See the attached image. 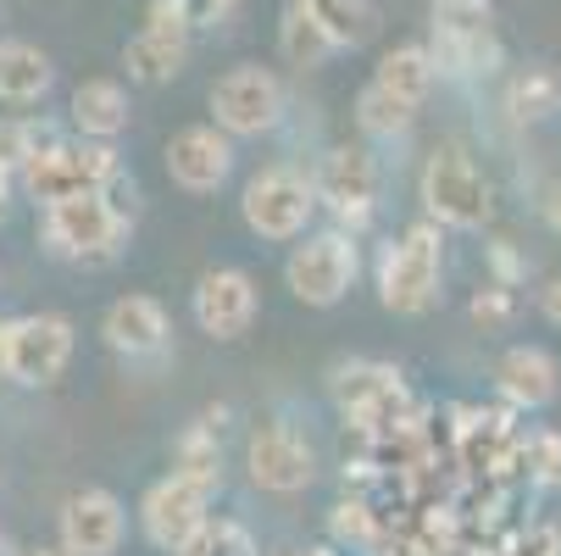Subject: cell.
<instances>
[{"label":"cell","mask_w":561,"mask_h":556,"mask_svg":"<svg viewBox=\"0 0 561 556\" xmlns=\"http://www.w3.org/2000/svg\"><path fill=\"white\" fill-rule=\"evenodd\" d=\"M445 284V240H439V223H412L394 246H383L378 262V300L400 317H423L439 300Z\"/></svg>","instance_id":"obj_3"},{"label":"cell","mask_w":561,"mask_h":556,"mask_svg":"<svg viewBox=\"0 0 561 556\" xmlns=\"http://www.w3.org/2000/svg\"><path fill=\"white\" fill-rule=\"evenodd\" d=\"M233 173V139L211 123H190L168 139V179L190 195H211L222 190V179Z\"/></svg>","instance_id":"obj_16"},{"label":"cell","mask_w":561,"mask_h":556,"mask_svg":"<svg viewBox=\"0 0 561 556\" xmlns=\"http://www.w3.org/2000/svg\"><path fill=\"white\" fill-rule=\"evenodd\" d=\"M428 18H434V45H461V39H490L495 34L490 0H428Z\"/></svg>","instance_id":"obj_24"},{"label":"cell","mask_w":561,"mask_h":556,"mask_svg":"<svg viewBox=\"0 0 561 556\" xmlns=\"http://www.w3.org/2000/svg\"><path fill=\"white\" fill-rule=\"evenodd\" d=\"M412 106H400L394 95H383L378 84H373V78H367V84H362V95H356V128L362 134H373V139H394V134H407L412 128Z\"/></svg>","instance_id":"obj_28"},{"label":"cell","mask_w":561,"mask_h":556,"mask_svg":"<svg viewBox=\"0 0 561 556\" xmlns=\"http://www.w3.org/2000/svg\"><path fill=\"white\" fill-rule=\"evenodd\" d=\"M211 496L206 485L195 479H179V473H168V479H156L139 501V529L156 551H179L206 518H211Z\"/></svg>","instance_id":"obj_13"},{"label":"cell","mask_w":561,"mask_h":556,"mask_svg":"<svg viewBox=\"0 0 561 556\" xmlns=\"http://www.w3.org/2000/svg\"><path fill=\"white\" fill-rule=\"evenodd\" d=\"M61 134L39 117H0V173L7 179H23V168L34 162V156L45 145H56Z\"/></svg>","instance_id":"obj_26"},{"label":"cell","mask_w":561,"mask_h":556,"mask_svg":"<svg viewBox=\"0 0 561 556\" xmlns=\"http://www.w3.org/2000/svg\"><path fill=\"white\" fill-rule=\"evenodd\" d=\"M168 334H173V324H168V306L156 300V295H117L106 306V317H101V340L117 356H128V362L162 356L168 351Z\"/></svg>","instance_id":"obj_17"},{"label":"cell","mask_w":561,"mask_h":556,"mask_svg":"<svg viewBox=\"0 0 561 556\" xmlns=\"http://www.w3.org/2000/svg\"><path fill=\"white\" fill-rule=\"evenodd\" d=\"M239 217L256 240L267 246H284V240H300L317 217V190H311V173L289 168V162H273L262 173L245 179V195H239Z\"/></svg>","instance_id":"obj_6"},{"label":"cell","mask_w":561,"mask_h":556,"mask_svg":"<svg viewBox=\"0 0 561 556\" xmlns=\"http://www.w3.org/2000/svg\"><path fill=\"white\" fill-rule=\"evenodd\" d=\"M472 317L484 329H506L512 317H517V295H512V284H484L472 295Z\"/></svg>","instance_id":"obj_30"},{"label":"cell","mask_w":561,"mask_h":556,"mask_svg":"<svg viewBox=\"0 0 561 556\" xmlns=\"http://www.w3.org/2000/svg\"><path fill=\"white\" fill-rule=\"evenodd\" d=\"M173 473H179V479L206 485V490H222V445H217L211 423H195V429L179 440V451H173Z\"/></svg>","instance_id":"obj_27"},{"label":"cell","mask_w":561,"mask_h":556,"mask_svg":"<svg viewBox=\"0 0 561 556\" xmlns=\"http://www.w3.org/2000/svg\"><path fill=\"white\" fill-rule=\"evenodd\" d=\"M334 529H340V534H362V529H367L362 507H351V501H345V507H340V518H334Z\"/></svg>","instance_id":"obj_35"},{"label":"cell","mask_w":561,"mask_h":556,"mask_svg":"<svg viewBox=\"0 0 561 556\" xmlns=\"http://www.w3.org/2000/svg\"><path fill=\"white\" fill-rule=\"evenodd\" d=\"M517 556H556V534H550V529H534V534L517 545Z\"/></svg>","instance_id":"obj_33"},{"label":"cell","mask_w":561,"mask_h":556,"mask_svg":"<svg viewBox=\"0 0 561 556\" xmlns=\"http://www.w3.org/2000/svg\"><path fill=\"white\" fill-rule=\"evenodd\" d=\"M362 273V251H356V234L345 228H317V234H300V246L289 251L284 262V284L300 306H317L329 311L351 295Z\"/></svg>","instance_id":"obj_7"},{"label":"cell","mask_w":561,"mask_h":556,"mask_svg":"<svg viewBox=\"0 0 561 556\" xmlns=\"http://www.w3.org/2000/svg\"><path fill=\"white\" fill-rule=\"evenodd\" d=\"M128 534V512L112 490H72L61 501V518H56V545L67 556H117Z\"/></svg>","instance_id":"obj_14"},{"label":"cell","mask_w":561,"mask_h":556,"mask_svg":"<svg viewBox=\"0 0 561 556\" xmlns=\"http://www.w3.org/2000/svg\"><path fill=\"white\" fill-rule=\"evenodd\" d=\"M28 556H67V551H61V545H34Z\"/></svg>","instance_id":"obj_38"},{"label":"cell","mask_w":561,"mask_h":556,"mask_svg":"<svg viewBox=\"0 0 561 556\" xmlns=\"http://www.w3.org/2000/svg\"><path fill=\"white\" fill-rule=\"evenodd\" d=\"M173 556H256V540L239 529L233 518H206Z\"/></svg>","instance_id":"obj_29"},{"label":"cell","mask_w":561,"mask_h":556,"mask_svg":"<svg viewBox=\"0 0 561 556\" xmlns=\"http://www.w3.org/2000/svg\"><path fill=\"white\" fill-rule=\"evenodd\" d=\"M67 112H72V128H78V139H101V145H112L123 128H128V90L117 84V78H84V84L72 90V101H67Z\"/></svg>","instance_id":"obj_19"},{"label":"cell","mask_w":561,"mask_h":556,"mask_svg":"<svg viewBox=\"0 0 561 556\" xmlns=\"http://www.w3.org/2000/svg\"><path fill=\"white\" fill-rule=\"evenodd\" d=\"M495 389L506 395L512 407L539 412V407L556 401V389H561V362H556L545 345H512V351L495 362Z\"/></svg>","instance_id":"obj_18"},{"label":"cell","mask_w":561,"mask_h":556,"mask_svg":"<svg viewBox=\"0 0 561 556\" xmlns=\"http://www.w3.org/2000/svg\"><path fill=\"white\" fill-rule=\"evenodd\" d=\"M56 84V61L34 39H0V101L7 106H34Z\"/></svg>","instance_id":"obj_21"},{"label":"cell","mask_w":561,"mask_h":556,"mask_svg":"<svg viewBox=\"0 0 561 556\" xmlns=\"http://www.w3.org/2000/svg\"><path fill=\"white\" fill-rule=\"evenodd\" d=\"M123 173L117 162V145H101V139H56L45 145L34 162L23 168V195L34 206H50V201H72V195H101L112 179Z\"/></svg>","instance_id":"obj_4"},{"label":"cell","mask_w":561,"mask_h":556,"mask_svg":"<svg viewBox=\"0 0 561 556\" xmlns=\"http://www.w3.org/2000/svg\"><path fill=\"white\" fill-rule=\"evenodd\" d=\"M378 184H383V168H378L373 145H351V139L345 145H329L323 162H317V173H311L317 206H329L345 234L367 228V217L378 206Z\"/></svg>","instance_id":"obj_9"},{"label":"cell","mask_w":561,"mask_h":556,"mask_svg":"<svg viewBox=\"0 0 561 556\" xmlns=\"http://www.w3.org/2000/svg\"><path fill=\"white\" fill-rule=\"evenodd\" d=\"M306 556H329V551H306Z\"/></svg>","instance_id":"obj_40"},{"label":"cell","mask_w":561,"mask_h":556,"mask_svg":"<svg viewBox=\"0 0 561 556\" xmlns=\"http://www.w3.org/2000/svg\"><path fill=\"white\" fill-rule=\"evenodd\" d=\"M128 223L106 195H72V201H50L39 206V234H45V251L78 268H101L123 251L128 240Z\"/></svg>","instance_id":"obj_1"},{"label":"cell","mask_w":561,"mask_h":556,"mask_svg":"<svg viewBox=\"0 0 561 556\" xmlns=\"http://www.w3.org/2000/svg\"><path fill=\"white\" fill-rule=\"evenodd\" d=\"M7 212H12V179L0 173V223H7Z\"/></svg>","instance_id":"obj_37"},{"label":"cell","mask_w":561,"mask_h":556,"mask_svg":"<svg viewBox=\"0 0 561 556\" xmlns=\"http://www.w3.org/2000/svg\"><path fill=\"white\" fill-rule=\"evenodd\" d=\"M539 306H545V317H550V324L561 329V279H550V284H545V295H539Z\"/></svg>","instance_id":"obj_34"},{"label":"cell","mask_w":561,"mask_h":556,"mask_svg":"<svg viewBox=\"0 0 561 556\" xmlns=\"http://www.w3.org/2000/svg\"><path fill=\"white\" fill-rule=\"evenodd\" d=\"M545 223L561 234V184H550V190H545Z\"/></svg>","instance_id":"obj_36"},{"label":"cell","mask_w":561,"mask_h":556,"mask_svg":"<svg viewBox=\"0 0 561 556\" xmlns=\"http://www.w3.org/2000/svg\"><path fill=\"white\" fill-rule=\"evenodd\" d=\"M434 78H439V67H434V50L428 45H394V50H383V61L373 67V84L383 90V95H394L400 106H412V112H423V101L434 95Z\"/></svg>","instance_id":"obj_20"},{"label":"cell","mask_w":561,"mask_h":556,"mask_svg":"<svg viewBox=\"0 0 561 556\" xmlns=\"http://www.w3.org/2000/svg\"><path fill=\"white\" fill-rule=\"evenodd\" d=\"M284 123V84L262 61H239L211 84V128L228 139H256Z\"/></svg>","instance_id":"obj_8"},{"label":"cell","mask_w":561,"mask_h":556,"mask_svg":"<svg viewBox=\"0 0 561 556\" xmlns=\"http://www.w3.org/2000/svg\"><path fill=\"white\" fill-rule=\"evenodd\" d=\"M329 389H334V407H340L351 423H362V429H378V423H389L400 407H407V384H400V367L373 362V356L340 362L334 378H329Z\"/></svg>","instance_id":"obj_15"},{"label":"cell","mask_w":561,"mask_h":556,"mask_svg":"<svg viewBox=\"0 0 561 556\" xmlns=\"http://www.w3.org/2000/svg\"><path fill=\"white\" fill-rule=\"evenodd\" d=\"M190 29L179 18V0H150V12H145V29L123 45V67L134 84H173V78L184 72L190 61Z\"/></svg>","instance_id":"obj_10"},{"label":"cell","mask_w":561,"mask_h":556,"mask_svg":"<svg viewBox=\"0 0 561 556\" xmlns=\"http://www.w3.org/2000/svg\"><path fill=\"white\" fill-rule=\"evenodd\" d=\"M190 311H195V329L211 334V340H239V334H251L256 311H262L256 279H251L245 268H206V273L195 279Z\"/></svg>","instance_id":"obj_11"},{"label":"cell","mask_w":561,"mask_h":556,"mask_svg":"<svg viewBox=\"0 0 561 556\" xmlns=\"http://www.w3.org/2000/svg\"><path fill=\"white\" fill-rule=\"evenodd\" d=\"M501 106H506V117L523 123V128L550 123V117L561 112V72H556L550 61H528V67H517V72L506 78Z\"/></svg>","instance_id":"obj_22"},{"label":"cell","mask_w":561,"mask_h":556,"mask_svg":"<svg viewBox=\"0 0 561 556\" xmlns=\"http://www.w3.org/2000/svg\"><path fill=\"white\" fill-rule=\"evenodd\" d=\"M278 56H284L295 72H317V67H323V61L334 56L329 34L317 29V23H311L300 7H295V0L284 7V23H278Z\"/></svg>","instance_id":"obj_25"},{"label":"cell","mask_w":561,"mask_h":556,"mask_svg":"<svg viewBox=\"0 0 561 556\" xmlns=\"http://www.w3.org/2000/svg\"><path fill=\"white\" fill-rule=\"evenodd\" d=\"M295 7L329 34L334 50H362L378 34V23H383L373 0H295Z\"/></svg>","instance_id":"obj_23"},{"label":"cell","mask_w":561,"mask_h":556,"mask_svg":"<svg viewBox=\"0 0 561 556\" xmlns=\"http://www.w3.org/2000/svg\"><path fill=\"white\" fill-rule=\"evenodd\" d=\"M245 467H251V485L256 490H273V496H295L317 479V451L300 429L289 423H262L245 445Z\"/></svg>","instance_id":"obj_12"},{"label":"cell","mask_w":561,"mask_h":556,"mask_svg":"<svg viewBox=\"0 0 561 556\" xmlns=\"http://www.w3.org/2000/svg\"><path fill=\"white\" fill-rule=\"evenodd\" d=\"M0 556H12V545H7V534H0Z\"/></svg>","instance_id":"obj_39"},{"label":"cell","mask_w":561,"mask_h":556,"mask_svg":"<svg viewBox=\"0 0 561 556\" xmlns=\"http://www.w3.org/2000/svg\"><path fill=\"white\" fill-rule=\"evenodd\" d=\"M417 195H423L428 223L461 228V234L484 228L490 212H495V190H490L484 168H478L461 145H434V150H428L423 179H417Z\"/></svg>","instance_id":"obj_2"},{"label":"cell","mask_w":561,"mask_h":556,"mask_svg":"<svg viewBox=\"0 0 561 556\" xmlns=\"http://www.w3.org/2000/svg\"><path fill=\"white\" fill-rule=\"evenodd\" d=\"M233 7L239 0H179V18H184L190 34H211V29H222L233 18Z\"/></svg>","instance_id":"obj_31"},{"label":"cell","mask_w":561,"mask_h":556,"mask_svg":"<svg viewBox=\"0 0 561 556\" xmlns=\"http://www.w3.org/2000/svg\"><path fill=\"white\" fill-rule=\"evenodd\" d=\"M72 345H78V334L61 311L0 317V378L23 384V389H45L67 373Z\"/></svg>","instance_id":"obj_5"},{"label":"cell","mask_w":561,"mask_h":556,"mask_svg":"<svg viewBox=\"0 0 561 556\" xmlns=\"http://www.w3.org/2000/svg\"><path fill=\"white\" fill-rule=\"evenodd\" d=\"M528 467H534V479L539 485H561V434H534L528 440Z\"/></svg>","instance_id":"obj_32"}]
</instances>
